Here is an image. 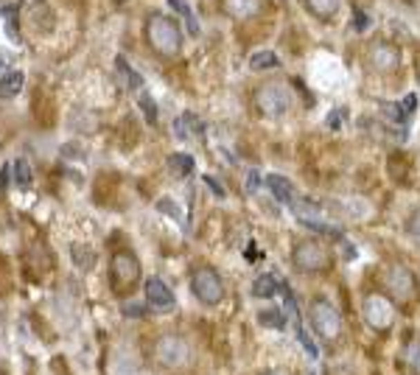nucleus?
<instances>
[{"label": "nucleus", "mask_w": 420, "mask_h": 375, "mask_svg": "<svg viewBox=\"0 0 420 375\" xmlns=\"http://www.w3.org/2000/svg\"><path fill=\"white\" fill-rule=\"evenodd\" d=\"M146 39L160 57H177L182 50V28L174 17L154 12L146 17Z\"/></svg>", "instance_id": "obj_1"}, {"label": "nucleus", "mask_w": 420, "mask_h": 375, "mask_svg": "<svg viewBox=\"0 0 420 375\" xmlns=\"http://www.w3.org/2000/svg\"><path fill=\"white\" fill-rule=\"evenodd\" d=\"M255 110L264 115V118H283L292 110V90L283 81H264L255 90Z\"/></svg>", "instance_id": "obj_2"}, {"label": "nucleus", "mask_w": 420, "mask_h": 375, "mask_svg": "<svg viewBox=\"0 0 420 375\" xmlns=\"http://www.w3.org/2000/svg\"><path fill=\"white\" fill-rule=\"evenodd\" d=\"M292 263L294 269L305 272V275H314V272H325L331 266V258H328V249L314 241V238H305V241H297L294 249H292Z\"/></svg>", "instance_id": "obj_3"}, {"label": "nucleus", "mask_w": 420, "mask_h": 375, "mask_svg": "<svg viewBox=\"0 0 420 375\" xmlns=\"http://www.w3.org/2000/svg\"><path fill=\"white\" fill-rule=\"evenodd\" d=\"M110 278H113V289L118 294H129L135 291V286L140 283V263L132 252H118L113 255L110 263Z\"/></svg>", "instance_id": "obj_4"}, {"label": "nucleus", "mask_w": 420, "mask_h": 375, "mask_svg": "<svg viewBox=\"0 0 420 375\" xmlns=\"http://www.w3.org/2000/svg\"><path fill=\"white\" fill-rule=\"evenodd\" d=\"M308 316H311V328L317 331L323 339H336L339 331H342V316L339 311L325 300V297H317L308 308Z\"/></svg>", "instance_id": "obj_5"}, {"label": "nucleus", "mask_w": 420, "mask_h": 375, "mask_svg": "<svg viewBox=\"0 0 420 375\" xmlns=\"http://www.w3.org/2000/svg\"><path fill=\"white\" fill-rule=\"evenodd\" d=\"M361 316L373 331H390L395 323V305L384 294H367L361 302Z\"/></svg>", "instance_id": "obj_6"}, {"label": "nucleus", "mask_w": 420, "mask_h": 375, "mask_svg": "<svg viewBox=\"0 0 420 375\" xmlns=\"http://www.w3.org/2000/svg\"><path fill=\"white\" fill-rule=\"evenodd\" d=\"M191 291H193L196 300L204 302V305H219L222 297H225V283H222V278H219L216 269L202 266V269H196L193 278H191Z\"/></svg>", "instance_id": "obj_7"}, {"label": "nucleus", "mask_w": 420, "mask_h": 375, "mask_svg": "<svg viewBox=\"0 0 420 375\" xmlns=\"http://www.w3.org/2000/svg\"><path fill=\"white\" fill-rule=\"evenodd\" d=\"M154 358L160 361L163 367H169V369H174V367H185V364H188V358H191L188 342H185L182 336H174V334L160 336V339H157V345H154Z\"/></svg>", "instance_id": "obj_8"}, {"label": "nucleus", "mask_w": 420, "mask_h": 375, "mask_svg": "<svg viewBox=\"0 0 420 375\" xmlns=\"http://www.w3.org/2000/svg\"><path fill=\"white\" fill-rule=\"evenodd\" d=\"M367 65L376 73H392L401 65V48L390 39H376L367 45Z\"/></svg>", "instance_id": "obj_9"}, {"label": "nucleus", "mask_w": 420, "mask_h": 375, "mask_svg": "<svg viewBox=\"0 0 420 375\" xmlns=\"http://www.w3.org/2000/svg\"><path fill=\"white\" fill-rule=\"evenodd\" d=\"M384 286H387V291L392 294V300L406 302V300L414 294V275L406 269L403 263H392L390 269L384 272Z\"/></svg>", "instance_id": "obj_10"}, {"label": "nucleus", "mask_w": 420, "mask_h": 375, "mask_svg": "<svg viewBox=\"0 0 420 375\" xmlns=\"http://www.w3.org/2000/svg\"><path fill=\"white\" fill-rule=\"evenodd\" d=\"M146 302H149L154 311L166 314V311L174 308L177 297H174V291H171L160 278H149V280H146Z\"/></svg>", "instance_id": "obj_11"}, {"label": "nucleus", "mask_w": 420, "mask_h": 375, "mask_svg": "<svg viewBox=\"0 0 420 375\" xmlns=\"http://www.w3.org/2000/svg\"><path fill=\"white\" fill-rule=\"evenodd\" d=\"M222 9L233 20H252L264 12V0H222Z\"/></svg>", "instance_id": "obj_12"}, {"label": "nucleus", "mask_w": 420, "mask_h": 375, "mask_svg": "<svg viewBox=\"0 0 420 375\" xmlns=\"http://www.w3.org/2000/svg\"><path fill=\"white\" fill-rule=\"evenodd\" d=\"M267 188L272 191V196L278 199V202H283V204H292L297 196H294V185L286 180V177H280V174H269L267 177Z\"/></svg>", "instance_id": "obj_13"}, {"label": "nucleus", "mask_w": 420, "mask_h": 375, "mask_svg": "<svg viewBox=\"0 0 420 375\" xmlns=\"http://www.w3.org/2000/svg\"><path fill=\"white\" fill-rule=\"evenodd\" d=\"M339 6H342V0H305V9L317 20H323V23L334 20L336 12H339Z\"/></svg>", "instance_id": "obj_14"}, {"label": "nucleus", "mask_w": 420, "mask_h": 375, "mask_svg": "<svg viewBox=\"0 0 420 375\" xmlns=\"http://www.w3.org/2000/svg\"><path fill=\"white\" fill-rule=\"evenodd\" d=\"M12 180H15V188L20 191H31L34 185V171H31V163L26 157H17L12 163Z\"/></svg>", "instance_id": "obj_15"}, {"label": "nucleus", "mask_w": 420, "mask_h": 375, "mask_svg": "<svg viewBox=\"0 0 420 375\" xmlns=\"http://www.w3.org/2000/svg\"><path fill=\"white\" fill-rule=\"evenodd\" d=\"M26 84V73L23 70H6L0 76V98H15Z\"/></svg>", "instance_id": "obj_16"}, {"label": "nucleus", "mask_w": 420, "mask_h": 375, "mask_svg": "<svg viewBox=\"0 0 420 375\" xmlns=\"http://www.w3.org/2000/svg\"><path fill=\"white\" fill-rule=\"evenodd\" d=\"M31 26L39 28V31H45V34L54 28V12L48 9L45 0H37V3L31 6Z\"/></svg>", "instance_id": "obj_17"}, {"label": "nucleus", "mask_w": 420, "mask_h": 375, "mask_svg": "<svg viewBox=\"0 0 420 375\" xmlns=\"http://www.w3.org/2000/svg\"><path fill=\"white\" fill-rule=\"evenodd\" d=\"M70 260H73L76 269L90 272L93 266H95V252H93L90 247H84V244H73V247H70Z\"/></svg>", "instance_id": "obj_18"}, {"label": "nucleus", "mask_w": 420, "mask_h": 375, "mask_svg": "<svg viewBox=\"0 0 420 375\" xmlns=\"http://www.w3.org/2000/svg\"><path fill=\"white\" fill-rule=\"evenodd\" d=\"M249 68L252 70H275V68H280V59L272 50H255L249 57Z\"/></svg>", "instance_id": "obj_19"}, {"label": "nucleus", "mask_w": 420, "mask_h": 375, "mask_svg": "<svg viewBox=\"0 0 420 375\" xmlns=\"http://www.w3.org/2000/svg\"><path fill=\"white\" fill-rule=\"evenodd\" d=\"M379 110H381V115H384V121L387 124H398V126H403L406 124V110H403V104H392V101H381L379 104Z\"/></svg>", "instance_id": "obj_20"}, {"label": "nucleus", "mask_w": 420, "mask_h": 375, "mask_svg": "<svg viewBox=\"0 0 420 375\" xmlns=\"http://www.w3.org/2000/svg\"><path fill=\"white\" fill-rule=\"evenodd\" d=\"M169 171H171L174 177H188V174L193 171V157H191V154H182V151L171 154V157H169Z\"/></svg>", "instance_id": "obj_21"}, {"label": "nucleus", "mask_w": 420, "mask_h": 375, "mask_svg": "<svg viewBox=\"0 0 420 375\" xmlns=\"http://www.w3.org/2000/svg\"><path fill=\"white\" fill-rule=\"evenodd\" d=\"M115 68H118V73H121V79H124V84L129 87V90H140L143 87V79H140V73L124 59V57H118L115 59Z\"/></svg>", "instance_id": "obj_22"}, {"label": "nucleus", "mask_w": 420, "mask_h": 375, "mask_svg": "<svg viewBox=\"0 0 420 375\" xmlns=\"http://www.w3.org/2000/svg\"><path fill=\"white\" fill-rule=\"evenodd\" d=\"M278 289H280V286H278V280H275L272 275H260V278L252 283V294H255V297H264V300H272Z\"/></svg>", "instance_id": "obj_23"}, {"label": "nucleus", "mask_w": 420, "mask_h": 375, "mask_svg": "<svg viewBox=\"0 0 420 375\" xmlns=\"http://www.w3.org/2000/svg\"><path fill=\"white\" fill-rule=\"evenodd\" d=\"M171 3V9H177V15H182V20H185V26H188V34H199V20L193 17V12H191V6L185 3V0H169Z\"/></svg>", "instance_id": "obj_24"}, {"label": "nucleus", "mask_w": 420, "mask_h": 375, "mask_svg": "<svg viewBox=\"0 0 420 375\" xmlns=\"http://www.w3.org/2000/svg\"><path fill=\"white\" fill-rule=\"evenodd\" d=\"M258 323L264 325V328H275V331H283V328H286V319H283L278 311H272V308L260 311V314H258Z\"/></svg>", "instance_id": "obj_25"}, {"label": "nucleus", "mask_w": 420, "mask_h": 375, "mask_svg": "<svg viewBox=\"0 0 420 375\" xmlns=\"http://www.w3.org/2000/svg\"><path fill=\"white\" fill-rule=\"evenodd\" d=\"M157 210H160L163 216H169V219H174V222H180V224H182V213H180V204H177L174 199H169V196L157 199Z\"/></svg>", "instance_id": "obj_26"}, {"label": "nucleus", "mask_w": 420, "mask_h": 375, "mask_svg": "<svg viewBox=\"0 0 420 375\" xmlns=\"http://www.w3.org/2000/svg\"><path fill=\"white\" fill-rule=\"evenodd\" d=\"M137 104H140V110H143L146 121H149V124H157V104H154V98H151L149 93H140Z\"/></svg>", "instance_id": "obj_27"}, {"label": "nucleus", "mask_w": 420, "mask_h": 375, "mask_svg": "<svg viewBox=\"0 0 420 375\" xmlns=\"http://www.w3.org/2000/svg\"><path fill=\"white\" fill-rule=\"evenodd\" d=\"M406 235H409L414 244H420V210H414L412 216L406 219Z\"/></svg>", "instance_id": "obj_28"}, {"label": "nucleus", "mask_w": 420, "mask_h": 375, "mask_svg": "<svg viewBox=\"0 0 420 375\" xmlns=\"http://www.w3.org/2000/svg\"><path fill=\"white\" fill-rule=\"evenodd\" d=\"M15 17H17V6H6V9H3V20H6V28H9V37H12V39L20 37V34H17V20H15Z\"/></svg>", "instance_id": "obj_29"}, {"label": "nucleus", "mask_w": 420, "mask_h": 375, "mask_svg": "<svg viewBox=\"0 0 420 375\" xmlns=\"http://www.w3.org/2000/svg\"><path fill=\"white\" fill-rule=\"evenodd\" d=\"M406 364H409L414 372H420V339L406 347Z\"/></svg>", "instance_id": "obj_30"}, {"label": "nucleus", "mask_w": 420, "mask_h": 375, "mask_svg": "<svg viewBox=\"0 0 420 375\" xmlns=\"http://www.w3.org/2000/svg\"><path fill=\"white\" fill-rule=\"evenodd\" d=\"M121 311H124V316H143L146 314V305H140V302H124L121 305Z\"/></svg>", "instance_id": "obj_31"}, {"label": "nucleus", "mask_w": 420, "mask_h": 375, "mask_svg": "<svg viewBox=\"0 0 420 375\" xmlns=\"http://www.w3.org/2000/svg\"><path fill=\"white\" fill-rule=\"evenodd\" d=\"M367 26H370V20H367V15L361 9H353V28L356 31H364Z\"/></svg>", "instance_id": "obj_32"}, {"label": "nucleus", "mask_w": 420, "mask_h": 375, "mask_svg": "<svg viewBox=\"0 0 420 375\" xmlns=\"http://www.w3.org/2000/svg\"><path fill=\"white\" fill-rule=\"evenodd\" d=\"M342 118H345V110H334V113H328L325 124H328L331 129H339V126H342Z\"/></svg>", "instance_id": "obj_33"}, {"label": "nucleus", "mask_w": 420, "mask_h": 375, "mask_svg": "<svg viewBox=\"0 0 420 375\" xmlns=\"http://www.w3.org/2000/svg\"><path fill=\"white\" fill-rule=\"evenodd\" d=\"M258 185H260L258 171H249V177H247V193H255V191H258Z\"/></svg>", "instance_id": "obj_34"}, {"label": "nucleus", "mask_w": 420, "mask_h": 375, "mask_svg": "<svg viewBox=\"0 0 420 375\" xmlns=\"http://www.w3.org/2000/svg\"><path fill=\"white\" fill-rule=\"evenodd\" d=\"M414 106H417V95H414V93H409V95L403 98V110H406V115H412V113H414Z\"/></svg>", "instance_id": "obj_35"}, {"label": "nucleus", "mask_w": 420, "mask_h": 375, "mask_svg": "<svg viewBox=\"0 0 420 375\" xmlns=\"http://www.w3.org/2000/svg\"><path fill=\"white\" fill-rule=\"evenodd\" d=\"M204 182H207V185H210V191H213V193H216V196H225V191H222V185H219V182H216V180H213V177H204Z\"/></svg>", "instance_id": "obj_36"}, {"label": "nucleus", "mask_w": 420, "mask_h": 375, "mask_svg": "<svg viewBox=\"0 0 420 375\" xmlns=\"http://www.w3.org/2000/svg\"><path fill=\"white\" fill-rule=\"evenodd\" d=\"M267 375H286L283 369H272V372H267Z\"/></svg>", "instance_id": "obj_37"}, {"label": "nucleus", "mask_w": 420, "mask_h": 375, "mask_svg": "<svg viewBox=\"0 0 420 375\" xmlns=\"http://www.w3.org/2000/svg\"><path fill=\"white\" fill-rule=\"evenodd\" d=\"M3 73H6V65H3V62H0V76H3Z\"/></svg>", "instance_id": "obj_38"}, {"label": "nucleus", "mask_w": 420, "mask_h": 375, "mask_svg": "<svg viewBox=\"0 0 420 375\" xmlns=\"http://www.w3.org/2000/svg\"><path fill=\"white\" fill-rule=\"evenodd\" d=\"M417 81H420V76H417Z\"/></svg>", "instance_id": "obj_39"}]
</instances>
